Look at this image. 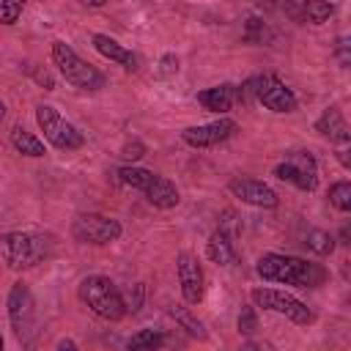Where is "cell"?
<instances>
[{"label":"cell","instance_id":"obj_21","mask_svg":"<svg viewBox=\"0 0 351 351\" xmlns=\"http://www.w3.org/2000/svg\"><path fill=\"white\" fill-rule=\"evenodd\" d=\"M151 178H154V170H145V167H137V165H123L118 170V181L132 186V189H140V192L148 186Z\"/></svg>","mask_w":351,"mask_h":351},{"label":"cell","instance_id":"obj_12","mask_svg":"<svg viewBox=\"0 0 351 351\" xmlns=\"http://www.w3.org/2000/svg\"><path fill=\"white\" fill-rule=\"evenodd\" d=\"M176 271H178V285H181L184 302L197 304L203 299V291H206V277H203V269H200L197 258L192 252H178Z\"/></svg>","mask_w":351,"mask_h":351},{"label":"cell","instance_id":"obj_19","mask_svg":"<svg viewBox=\"0 0 351 351\" xmlns=\"http://www.w3.org/2000/svg\"><path fill=\"white\" fill-rule=\"evenodd\" d=\"M11 145L22 154V156H44V143L33 134V132H27L25 126H14L11 129Z\"/></svg>","mask_w":351,"mask_h":351},{"label":"cell","instance_id":"obj_38","mask_svg":"<svg viewBox=\"0 0 351 351\" xmlns=\"http://www.w3.org/2000/svg\"><path fill=\"white\" fill-rule=\"evenodd\" d=\"M0 348H3V335H0Z\"/></svg>","mask_w":351,"mask_h":351},{"label":"cell","instance_id":"obj_13","mask_svg":"<svg viewBox=\"0 0 351 351\" xmlns=\"http://www.w3.org/2000/svg\"><path fill=\"white\" fill-rule=\"evenodd\" d=\"M228 189H230V195H233V197H239L241 203L255 206V208H274V206L280 203L277 192H274L269 184L258 181V178L236 176V178H230V181H228Z\"/></svg>","mask_w":351,"mask_h":351},{"label":"cell","instance_id":"obj_17","mask_svg":"<svg viewBox=\"0 0 351 351\" xmlns=\"http://www.w3.org/2000/svg\"><path fill=\"white\" fill-rule=\"evenodd\" d=\"M197 101L211 110V112H228L233 104H236V85L230 82H222V85H214V88H206L197 93Z\"/></svg>","mask_w":351,"mask_h":351},{"label":"cell","instance_id":"obj_33","mask_svg":"<svg viewBox=\"0 0 351 351\" xmlns=\"http://www.w3.org/2000/svg\"><path fill=\"white\" fill-rule=\"evenodd\" d=\"M36 80H38L41 85H47V88H55V82H52V77H49L47 71H36Z\"/></svg>","mask_w":351,"mask_h":351},{"label":"cell","instance_id":"obj_4","mask_svg":"<svg viewBox=\"0 0 351 351\" xmlns=\"http://www.w3.org/2000/svg\"><path fill=\"white\" fill-rule=\"evenodd\" d=\"M52 63L58 66L60 77L80 90H99L104 85V74L88 60H82L66 41H52Z\"/></svg>","mask_w":351,"mask_h":351},{"label":"cell","instance_id":"obj_23","mask_svg":"<svg viewBox=\"0 0 351 351\" xmlns=\"http://www.w3.org/2000/svg\"><path fill=\"white\" fill-rule=\"evenodd\" d=\"M332 11H335V5L329 0H304V16L313 25H324L332 16Z\"/></svg>","mask_w":351,"mask_h":351},{"label":"cell","instance_id":"obj_20","mask_svg":"<svg viewBox=\"0 0 351 351\" xmlns=\"http://www.w3.org/2000/svg\"><path fill=\"white\" fill-rule=\"evenodd\" d=\"M167 313H170V318H173V321H176V324H178V326H181L186 335H192V337H197V340H206V337H208L206 326H203V324H200V321L192 315V310H189V307L173 304Z\"/></svg>","mask_w":351,"mask_h":351},{"label":"cell","instance_id":"obj_1","mask_svg":"<svg viewBox=\"0 0 351 351\" xmlns=\"http://www.w3.org/2000/svg\"><path fill=\"white\" fill-rule=\"evenodd\" d=\"M255 271L266 282H282V285H296V288H318L329 277L321 263H313L296 255H282V252L261 255Z\"/></svg>","mask_w":351,"mask_h":351},{"label":"cell","instance_id":"obj_24","mask_svg":"<svg viewBox=\"0 0 351 351\" xmlns=\"http://www.w3.org/2000/svg\"><path fill=\"white\" fill-rule=\"evenodd\" d=\"M329 203L337 211H351V184L348 181H335L329 186Z\"/></svg>","mask_w":351,"mask_h":351},{"label":"cell","instance_id":"obj_22","mask_svg":"<svg viewBox=\"0 0 351 351\" xmlns=\"http://www.w3.org/2000/svg\"><path fill=\"white\" fill-rule=\"evenodd\" d=\"M304 244L315 255H332L335 252V236L329 230H310L307 239H304Z\"/></svg>","mask_w":351,"mask_h":351},{"label":"cell","instance_id":"obj_31","mask_svg":"<svg viewBox=\"0 0 351 351\" xmlns=\"http://www.w3.org/2000/svg\"><path fill=\"white\" fill-rule=\"evenodd\" d=\"M176 71H178V58L170 55V52L162 55V58H159V74H162V77H170V74H176Z\"/></svg>","mask_w":351,"mask_h":351},{"label":"cell","instance_id":"obj_27","mask_svg":"<svg viewBox=\"0 0 351 351\" xmlns=\"http://www.w3.org/2000/svg\"><path fill=\"white\" fill-rule=\"evenodd\" d=\"M27 0H0V25H14Z\"/></svg>","mask_w":351,"mask_h":351},{"label":"cell","instance_id":"obj_32","mask_svg":"<svg viewBox=\"0 0 351 351\" xmlns=\"http://www.w3.org/2000/svg\"><path fill=\"white\" fill-rule=\"evenodd\" d=\"M348 38L346 36H340L337 41H335V55H337V60H340V66H348V60H351V55H348Z\"/></svg>","mask_w":351,"mask_h":351},{"label":"cell","instance_id":"obj_2","mask_svg":"<svg viewBox=\"0 0 351 351\" xmlns=\"http://www.w3.org/2000/svg\"><path fill=\"white\" fill-rule=\"evenodd\" d=\"M55 252V236L49 233H33V230H11L0 236V255L3 261L16 269H33L44 261H49Z\"/></svg>","mask_w":351,"mask_h":351},{"label":"cell","instance_id":"obj_3","mask_svg":"<svg viewBox=\"0 0 351 351\" xmlns=\"http://www.w3.org/2000/svg\"><path fill=\"white\" fill-rule=\"evenodd\" d=\"M80 299L82 304L104 318V321H121L126 315V307H123V299H121V291L115 288V282L104 274H90L80 282Z\"/></svg>","mask_w":351,"mask_h":351},{"label":"cell","instance_id":"obj_15","mask_svg":"<svg viewBox=\"0 0 351 351\" xmlns=\"http://www.w3.org/2000/svg\"><path fill=\"white\" fill-rule=\"evenodd\" d=\"M315 132L324 134V137H329V140H335V143H340V145H348V140H351L348 123H346L343 112L335 104L321 112V118L315 121Z\"/></svg>","mask_w":351,"mask_h":351},{"label":"cell","instance_id":"obj_28","mask_svg":"<svg viewBox=\"0 0 351 351\" xmlns=\"http://www.w3.org/2000/svg\"><path fill=\"white\" fill-rule=\"evenodd\" d=\"M239 332L241 335H255L258 332V313H255V307H241V313H239Z\"/></svg>","mask_w":351,"mask_h":351},{"label":"cell","instance_id":"obj_26","mask_svg":"<svg viewBox=\"0 0 351 351\" xmlns=\"http://www.w3.org/2000/svg\"><path fill=\"white\" fill-rule=\"evenodd\" d=\"M121 299H123L126 313H137V310L143 307V302H145V285H143V282L129 285L126 291H121Z\"/></svg>","mask_w":351,"mask_h":351},{"label":"cell","instance_id":"obj_16","mask_svg":"<svg viewBox=\"0 0 351 351\" xmlns=\"http://www.w3.org/2000/svg\"><path fill=\"white\" fill-rule=\"evenodd\" d=\"M143 195L148 197V203L151 206H156V208H176L178 206V200H181V195H178V189H176V184L170 181V178H165V176H156L154 173V178L148 181V186L143 189Z\"/></svg>","mask_w":351,"mask_h":351},{"label":"cell","instance_id":"obj_37","mask_svg":"<svg viewBox=\"0 0 351 351\" xmlns=\"http://www.w3.org/2000/svg\"><path fill=\"white\" fill-rule=\"evenodd\" d=\"M3 115H5V104L0 101V121H3Z\"/></svg>","mask_w":351,"mask_h":351},{"label":"cell","instance_id":"obj_6","mask_svg":"<svg viewBox=\"0 0 351 351\" xmlns=\"http://www.w3.org/2000/svg\"><path fill=\"white\" fill-rule=\"evenodd\" d=\"M252 304L255 307H261V310H271V313H280V315H285L288 321H293V324H299V326H304V324H313V310L304 304V302H299L296 296H291V293H285V291H277V288H252Z\"/></svg>","mask_w":351,"mask_h":351},{"label":"cell","instance_id":"obj_7","mask_svg":"<svg viewBox=\"0 0 351 351\" xmlns=\"http://www.w3.org/2000/svg\"><path fill=\"white\" fill-rule=\"evenodd\" d=\"M8 321H11V329L16 335V340L27 343L36 332V302H33V293H30V285L27 282H14L11 291H8Z\"/></svg>","mask_w":351,"mask_h":351},{"label":"cell","instance_id":"obj_9","mask_svg":"<svg viewBox=\"0 0 351 351\" xmlns=\"http://www.w3.org/2000/svg\"><path fill=\"white\" fill-rule=\"evenodd\" d=\"M123 233L121 222L104 214H80L71 222V236L80 244H110L118 241Z\"/></svg>","mask_w":351,"mask_h":351},{"label":"cell","instance_id":"obj_29","mask_svg":"<svg viewBox=\"0 0 351 351\" xmlns=\"http://www.w3.org/2000/svg\"><path fill=\"white\" fill-rule=\"evenodd\" d=\"M266 36H269L266 22L258 19V16H250V19H247V33H244V38H250V41H263Z\"/></svg>","mask_w":351,"mask_h":351},{"label":"cell","instance_id":"obj_14","mask_svg":"<svg viewBox=\"0 0 351 351\" xmlns=\"http://www.w3.org/2000/svg\"><path fill=\"white\" fill-rule=\"evenodd\" d=\"M93 47L104 55V58H110V60H115L118 66H123L126 71H137V63H140V58L132 52V49H126L123 44H118L115 38H110V36H104V33H93Z\"/></svg>","mask_w":351,"mask_h":351},{"label":"cell","instance_id":"obj_25","mask_svg":"<svg viewBox=\"0 0 351 351\" xmlns=\"http://www.w3.org/2000/svg\"><path fill=\"white\" fill-rule=\"evenodd\" d=\"M165 343V335L162 332H156V329H143V332H137V335H132L129 340H126V346L129 348H159Z\"/></svg>","mask_w":351,"mask_h":351},{"label":"cell","instance_id":"obj_8","mask_svg":"<svg viewBox=\"0 0 351 351\" xmlns=\"http://www.w3.org/2000/svg\"><path fill=\"white\" fill-rule=\"evenodd\" d=\"M274 178L293 184L296 189L313 192L318 186V162L310 151H288L280 165H274Z\"/></svg>","mask_w":351,"mask_h":351},{"label":"cell","instance_id":"obj_30","mask_svg":"<svg viewBox=\"0 0 351 351\" xmlns=\"http://www.w3.org/2000/svg\"><path fill=\"white\" fill-rule=\"evenodd\" d=\"M145 156V145L140 143V140H132V143H126L123 148H121V159L126 162V165H134L137 159H143Z\"/></svg>","mask_w":351,"mask_h":351},{"label":"cell","instance_id":"obj_36","mask_svg":"<svg viewBox=\"0 0 351 351\" xmlns=\"http://www.w3.org/2000/svg\"><path fill=\"white\" fill-rule=\"evenodd\" d=\"M82 5H88V8H101V5H107L110 0H80Z\"/></svg>","mask_w":351,"mask_h":351},{"label":"cell","instance_id":"obj_34","mask_svg":"<svg viewBox=\"0 0 351 351\" xmlns=\"http://www.w3.org/2000/svg\"><path fill=\"white\" fill-rule=\"evenodd\" d=\"M55 348H58V351H66V348H69V351H74V348H77V343L63 337V340H58V346H55Z\"/></svg>","mask_w":351,"mask_h":351},{"label":"cell","instance_id":"obj_18","mask_svg":"<svg viewBox=\"0 0 351 351\" xmlns=\"http://www.w3.org/2000/svg\"><path fill=\"white\" fill-rule=\"evenodd\" d=\"M206 255L219 266H230L236 263V244L225 230H214L211 239L206 241Z\"/></svg>","mask_w":351,"mask_h":351},{"label":"cell","instance_id":"obj_10","mask_svg":"<svg viewBox=\"0 0 351 351\" xmlns=\"http://www.w3.org/2000/svg\"><path fill=\"white\" fill-rule=\"evenodd\" d=\"M255 101L263 104L271 112H293L296 110V96L293 90L274 74H258V85H255Z\"/></svg>","mask_w":351,"mask_h":351},{"label":"cell","instance_id":"obj_11","mask_svg":"<svg viewBox=\"0 0 351 351\" xmlns=\"http://www.w3.org/2000/svg\"><path fill=\"white\" fill-rule=\"evenodd\" d=\"M239 129V123L233 118H217L211 123H200V126H189L181 132V140L192 148H211L225 143L228 137H233Z\"/></svg>","mask_w":351,"mask_h":351},{"label":"cell","instance_id":"obj_5","mask_svg":"<svg viewBox=\"0 0 351 351\" xmlns=\"http://www.w3.org/2000/svg\"><path fill=\"white\" fill-rule=\"evenodd\" d=\"M36 123L44 132V140L52 143L58 151H77L85 143L82 132L74 123H69L52 104H38L36 107Z\"/></svg>","mask_w":351,"mask_h":351},{"label":"cell","instance_id":"obj_35","mask_svg":"<svg viewBox=\"0 0 351 351\" xmlns=\"http://www.w3.org/2000/svg\"><path fill=\"white\" fill-rule=\"evenodd\" d=\"M337 159H340V165H346V167L351 165V159H348V148H346V145H343V148H337Z\"/></svg>","mask_w":351,"mask_h":351}]
</instances>
